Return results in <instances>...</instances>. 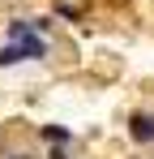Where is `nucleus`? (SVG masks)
Here are the masks:
<instances>
[{"label": "nucleus", "instance_id": "1", "mask_svg": "<svg viewBox=\"0 0 154 159\" xmlns=\"http://www.w3.org/2000/svg\"><path fill=\"white\" fill-rule=\"evenodd\" d=\"M17 48H22V60H43V56H47V43H43L34 30H26L22 39H17Z\"/></svg>", "mask_w": 154, "mask_h": 159}, {"label": "nucleus", "instance_id": "2", "mask_svg": "<svg viewBox=\"0 0 154 159\" xmlns=\"http://www.w3.org/2000/svg\"><path fill=\"white\" fill-rule=\"evenodd\" d=\"M133 138L137 142H154V116H133Z\"/></svg>", "mask_w": 154, "mask_h": 159}, {"label": "nucleus", "instance_id": "3", "mask_svg": "<svg viewBox=\"0 0 154 159\" xmlns=\"http://www.w3.org/2000/svg\"><path fill=\"white\" fill-rule=\"evenodd\" d=\"M17 60H22V48L17 43H4L0 48V65H17Z\"/></svg>", "mask_w": 154, "mask_h": 159}, {"label": "nucleus", "instance_id": "6", "mask_svg": "<svg viewBox=\"0 0 154 159\" xmlns=\"http://www.w3.org/2000/svg\"><path fill=\"white\" fill-rule=\"evenodd\" d=\"M17 159H26V155H17Z\"/></svg>", "mask_w": 154, "mask_h": 159}, {"label": "nucleus", "instance_id": "4", "mask_svg": "<svg viewBox=\"0 0 154 159\" xmlns=\"http://www.w3.org/2000/svg\"><path fill=\"white\" fill-rule=\"evenodd\" d=\"M43 138H47V142H56V146H60V142H69V138H73V133H69V129H60V125H47V129H43Z\"/></svg>", "mask_w": 154, "mask_h": 159}, {"label": "nucleus", "instance_id": "5", "mask_svg": "<svg viewBox=\"0 0 154 159\" xmlns=\"http://www.w3.org/2000/svg\"><path fill=\"white\" fill-rule=\"evenodd\" d=\"M26 30H30V22H13V26H9V34H13V43H17V39H22Z\"/></svg>", "mask_w": 154, "mask_h": 159}]
</instances>
